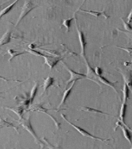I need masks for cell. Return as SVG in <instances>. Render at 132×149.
<instances>
[{
	"instance_id": "cell-1",
	"label": "cell",
	"mask_w": 132,
	"mask_h": 149,
	"mask_svg": "<svg viewBox=\"0 0 132 149\" xmlns=\"http://www.w3.org/2000/svg\"><path fill=\"white\" fill-rule=\"evenodd\" d=\"M19 124L22 125V127H24L25 129L29 131V133L31 134L33 138H34V139H35V142L37 143V144H41V145L43 144V143L42 142V141L38 138L37 134H35L34 129H33V127L32 126L31 124V120H30V115H29L28 118H26V119H25V118L19 119Z\"/></svg>"
},
{
	"instance_id": "cell-2",
	"label": "cell",
	"mask_w": 132,
	"mask_h": 149,
	"mask_svg": "<svg viewBox=\"0 0 132 149\" xmlns=\"http://www.w3.org/2000/svg\"><path fill=\"white\" fill-rule=\"evenodd\" d=\"M61 116H62V118H63L65 120L66 122H68V124L72 125L73 127H75V129L77 130V131H78V132H79V133L81 134L82 135H83L84 137H88V138H92V139H95V140H99V141H109V139H102V138H98V137H95V136L92 135L91 134L88 133V131H86L85 130L82 129V127H78V126H76V125H75L74 124H72V123H71L70 121H69V120H68V119L66 118V117L64 115V114H63V113H62V114H61Z\"/></svg>"
},
{
	"instance_id": "cell-3",
	"label": "cell",
	"mask_w": 132,
	"mask_h": 149,
	"mask_svg": "<svg viewBox=\"0 0 132 149\" xmlns=\"http://www.w3.org/2000/svg\"><path fill=\"white\" fill-rule=\"evenodd\" d=\"M35 6L32 3L31 0H25V2L24 5H23V6H22V12H21V13H20V16L19 17V19L17 20V22L16 23V26H17L19 23L21 22V20L23 19L25 16H26L27 14L30 13V12L33 9H35Z\"/></svg>"
},
{
	"instance_id": "cell-4",
	"label": "cell",
	"mask_w": 132,
	"mask_h": 149,
	"mask_svg": "<svg viewBox=\"0 0 132 149\" xmlns=\"http://www.w3.org/2000/svg\"><path fill=\"white\" fill-rule=\"evenodd\" d=\"M74 18L75 19V23H76V28H77L78 34V40H79L80 45H81V48H82V52H81V56H83L84 60H87V58L85 56V47H86V40L85 38V35L83 34L81 30H80L78 25V21L77 19L75 17V14L74 15Z\"/></svg>"
},
{
	"instance_id": "cell-5",
	"label": "cell",
	"mask_w": 132,
	"mask_h": 149,
	"mask_svg": "<svg viewBox=\"0 0 132 149\" xmlns=\"http://www.w3.org/2000/svg\"><path fill=\"white\" fill-rule=\"evenodd\" d=\"M85 63H86V67H87V73H86V77L87 79H89L91 81H94L95 83H96L98 86L101 87V84H99V80H98V75L95 74V69H92L91 66L88 63V60H85Z\"/></svg>"
},
{
	"instance_id": "cell-6",
	"label": "cell",
	"mask_w": 132,
	"mask_h": 149,
	"mask_svg": "<svg viewBox=\"0 0 132 149\" xmlns=\"http://www.w3.org/2000/svg\"><path fill=\"white\" fill-rule=\"evenodd\" d=\"M29 111H41L42 112V113H45V114H47V115L49 116V118H52V120H54V122H55V126H56V127H57L58 130L60 129V123L56 119H55L54 117H53L52 115H51L50 113H49L48 112H47V111H49V109H46V108H44V107H42V105H39V104H35L33 106V108H31V109L29 110Z\"/></svg>"
},
{
	"instance_id": "cell-7",
	"label": "cell",
	"mask_w": 132,
	"mask_h": 149,
	"mask_svg": "<svg viewBox=\"0 0 132 149\" xmlns=\"http://www.w3.org/2000/svg\"><path fill=\"white\" fill-rule=\"evenodd\" d=\"M63 65H64V67L67 69V70L69 72V74H70V76H71L70 79L68 80V81L67 82L66 85H68L70 83L73 82V81H76L77 80H81V79H84V78H87L86 77V75H85V74H78V73H77V72L74 71V70H72V69H70V68H69V67H68V66L65 63H63Z\"/></svg>"
},
{
	"instance_id": "cell-8",
	"label": "cell",
	"mask_w": 132,
	"mask_h": 149,
	"mask_svg": "<svg viewBox=\"0 0 132 149\" xmlns=\"http://www.w3.org/2000/svg\"><path fill=\"white\" fill-rule=\"evenodd\" d=\"M118 126H120V127H121V130L123 131V134H124V138H125L126 139L128 140V141L129 142V144H130V145H131V148H132L131 135L130 131H129L128 127L126 126L125 124H123V123H121L119 120H118V121L117 122V127H115V130H116L117 127H118Z\"/></svg>"
},
{
	"instance_id": "cell-9",
	"label": "cell",
	"mask_w": 132,
	"mask_h": 149,
	"mask_svg": "<svg viewBox=\"0 0 132 149\" xmlns=\"http://www.w3.org/2000/svg\"><path fill=\"white\" fill-rule=\"evenodd\" d=\"M43 58L45 59V64H47L50 67V69H53V67H55V65L57 64L58 63L61 61V58L59 57H55V56H46V55H44Z\"/></svg>"
},
{
	"instance_id": "cell-10",
	"label": "cell",
	"mask_w": 132,
	"mask_h": 149,
	"mask_svg": "<svg viewBox=\"0 0 132 149\" xmlns=\"http://www.w3.org/2000/svg\"><path fill=\"white\" fill-rule=\"evenodd\" d=\"M124 78V83H125L127 86L129 88V91L131 92L132 93V74L131 71L129 70V71H127L125 73H124L123 71L120 72Z\"/></svg>"
},
{
	"instance_id": "cell-11",
	"label": "cell",
	"mask_w": 132,
	"mask_h": 149,
	"mask_svg": "<svg viewBox=\"0 0 132 149\" xmlns=\"http://www.w3.org/2000/svg\"><path fill=\"white\" fill-rule=\"evenodd\" d=\"M98 80L100 81V82L103 83V84H104L105 85H107V86H109V87H111V88H112L114 91H115V92H116L117 94H118V91L116 90V87H115V83H117L118 81H116V82H111V81H109L108 80H107L104 77H103V76H98Z\"/></svg>"
},
{
	"instance_id": "cell-12",
	"label": "cell",
	"mask_w": 132,
	"mask_h": 149,
	"mask_svg": "<svg viewBox=\"0 0 132 149\" xmlns=\"http://www.w3.org/2000/svg\"><path fill=\"white\" fill-rule=\"evenodd\" d=\"M2 127H13L14 129L16 130L18 133H19V131H18V130H19L18 126H16V125H13L12 123L7 121L6 120H5V119H3L2 118H1V116H0V129L2 128Z\"/></svg>"
},
{
	"instance_id": "cell-13",
	"label": "cell",
	"mask_w": 132,
	"mask_h": 149,
	"mask_svg": "<svg viewBox=\"0 0 132 149\" xmlns=\"http://www.w3.org/2000/svg\"><path fill=\"white\" fill-rule=\"evenodd\" d=\"M12 38V32L10 30H7V32L0 39V47L2 45L8 44L11 41Z\"/></svg>"
},
{
	"instance_id": "cell-14",
	"label": "cell",
	"mask_w": 132,
	"mask_h": 149,
	"mask_svg": "<svg viewBox=\"0 0 132 149\" xmlns=\"http://www.w3.org/2000/svg\"><path fill=\"white\" fill-rule=\"evenodd\" d=\"M78 10L81 12H83V13H89L91 15H93L95 17H98V16H104L105 19L109 18V16H108L106 13L104 11L101 12H96V11H88V10H82L81 9H78Z\"/></svg>"
},
{
	"instance_id": "cell-15",
	"label": "cell",
	"mask_w": 132,
	"mask_h": 149,
	"mask_svg": "<svg viewBox=\"0 0 132 149\" xmlns=\"http://www.w3.org/2000/svg\"><path fill=\"white\" fill-rule=\"evenodd\" d=\"M7 109L10 110L12 112L17 114V116L19 118V119H22V114L24 113V108L22 106H18V107H6Z\"/></svg>"
},
{
	"instance_id": "cell-16",
	"label": "cell",
	"mask_w": 132,
	"mask_h": 149,
	"mask_svg": "<svg viewBox=\"0 0 132 149\" xmlns=\"http://www.w3.org/2000/svg\"><path fill=\"white\" fill-rule=\"evenodd\" d=\"M75 81H73L72 82V86H71L68 89H67L64 92V93H63V97H62V101H61V103H60L59 104V107H61V106H62V105L64 104L65 103L66 101V99L68 98V97L69 95H70L71 92H72V91L73 87H74V86H75Z\"/></svg>"
},
{
	"instance_id": "cell-17",
	"label": "cell",
	"mask_w": 132,
	"mask_h": 149,
	"mask_svg": "<svg viewBox=\"0 0 132 149\" xmlns=\"http://www.w3.org/2000/svg\"><path fill=\"white\" fill-rule=\"evenodd\" d=\"M54 82H55V80L54 78L52 77H48L45 80L44 84H43V93H45V92L46 91L47 89L50 87L51 86H52L54 84Z\"/></svg>"
},
{
	"instance_id": "cell-18",
	"label": "cell",
	"mask_w": 132,
	"mask_h": 149,
	"mask_svg": "<svg viewBox=\"0 0 132 149\" xmlns=\"http://www.w3.org/2000/svg\"><path fill=\"white\" fill-rule=\"evenodd\" d=\"M126 108H127V102L123 101V102H122V104H121V111H120V117H119L118 119V120H120L121 123H123V124H125V123H124V117H125L126 113Z\"/></svg>"
},
{
	"instance_id": "cell-19",
	"label": "cell",
	"mask_w": 132,
	"mask_h": 149,
	"mask_svg": "<svg viewBox=\"0 0 132 149\" xmlns=\"http://www.w3.org/2000/svg\"><path fill=\"white\" fill-rule=\"evenodd\" d=\"M19 0H15V1H14L12 3V4H10L9 6H8L7 7H6L5 9H2V11L0 12V19L2 18V16H4V15H6V14L8 13H9V12L11 10V9H12V8H13L14 6H15V5H16V3L19 2Z\"/></svg>"
},
{
	"instance_id": "cell-20",
	"label": "cell",
	"mask_w": 132,
	"mask_h": 149,
	"mask_svg": "<svg viewBox=\"0 0 132 149\" xmlns=\"http://www.w3.org/2000/svg\"><path fill=\"white\" fill-rule=\"evenodd\" d=\"M27 52L25 51V52H18L16 51V50H13V49H8V54L11 56L10 59L9 60V62H11V60L13 59L14 57H16V56H20V55H23V54H26Z\"/></svg>"
},
{
	"instance_id": "cell-21",
	"label": "cell",
	"mask_w": 132,
	"mask_h": 149,
	"mask_svg": "<svg viewBox=\"0 0 132 149\" xmlns=\"http://www.w3.org/2000/svg\"><path fill=\"white\" fill-rule=\"evenodd\" d=\"M38 88V82H35L34 87H33L32 89L31 93H30V98H29V100H30V104H32V103L33 102L34 98L35 97V95H36V93H37Z\"/></svg>"
},
{
	"instance_id": "cell-22",
	"label": "cell",
	"mask_w": 132,
	"mask_h": 149,
	"mask_svg": "<svg viewBox=\"0 0 132 149\" xmlns=\"http://www.w3.org/2000/svg\"><path fill=\"white\" fill-rule=\"evenodd\" d=\"M81 111H88V112H94V113H101V114H104V115H110V114H108V113H106L104 112H102L101 111H99V110H96V109H94V108H91V107H82L81 108Z\"/></svg>"
},
{
	"instance_id": "cell-23",
	"label": "cell",
	"mask_w": 132,
	"mask_h": 149,
	"mask_svg": "<svg viewBox=\"0 0 132 149\" xmlns=\"http://www.w3.org/2000/svg\"><path fill=\"white\" fill-rule=\"evenodd\" d=\"M74 19V17H72V18H69L68 19H65L62 22V26H64L66 28V32L68 33L70 30V27H71V23L72 22V20Z\"/></svg>"
},
{
	"instance_id": "cell-24",
	"label": "cell",
	"mask_w": 132,
	"mask_h": 149,
	"mask_svg": "<svg viewBox=\"0 0 132 149\" xmlns=\"http://www.w3.org/2000/svg\"><path fill=\"white\" fill-rule=\"evenodd\" d=\"M123 93H124L123 101L127 102V100L129 98V88H128V87L127 86V84H126L125 83H124V84Z\"/></svg>"
},
{
	"instance_id": "cell-25",
	"label": "cell",
	"mask_w": 132,
	"mask_h": 149,
	"mask_svg": "<svg viewBox=\"0 0 132 149\" xmlns=\"http://www.w3.org/2000/svg\"><path fill=\"white\" fill-rule=\"evenodd\" d=\"M121 19L123 22L124 26V29H125L126 31H132V26H131V23H128V22H126L123 18H121Z\"/></svg>"
},
{
	"instance_id": "cell-26",
	"label": "cell",
	"mask_w": 132,
	"mask_h": 149,
	"mask_svg": "<svg viewBox=\"0 0 132 149\" xmlns=\"http://www.w3.org/2000/svg\"><path fill=\"white\" fill-rule=\"evenodd\" d=\"M95 74H97L98 76L101 75V74H102V73H103V70H102V69H101V68H100V67H95Z\"/></svg>"
},
{
	"instance_id": "cell-27",
	"label": "cell",
	"mask_w": 132,
	"mask_h": 149,
	"mask_svg": "<svg viewBox=\"0 0 132 149\" xmlns=\"http://www.w3.org/2000/svg\"><path fill=\"white\" fill-rule=\"evenodd\" d=\"M131 21H132V9L131 10V13H129V16H128V21H127V22H128V23H131Z\"/></svg>"
},
{
	"instance_id": "cell-28",
	"label": "cell",
	"mask_w": 132,
	"mask_h": 149,
	"mask_svg": "<svg viewBox=\"0 0 132 149\" xmlns=\"http://www.w3.org/2000/svg\"><path fill=\"white\" fill-rule=\"evenodd\" d=\"M0 79H2V80H6V81H10V80H9V79H7V78L3 77H1V76H0Z\"/></svg>"
},
{
	"instance_id": "cell-29",
	"label": "cell",
	"mask_w": 132,
	"mask_h": 149,
	"mask_svg": "<svg viewBox=\"0 0 132 149\" xmlns=\"http://www.w3.org/2000/svg\"><path fill=\"white\" fill-rule=\"evenodd\" d=\"M128 128H129V127H128ZM129 129H130V128H129ZM130 130H131V129H130ZM131 131H132V130H131Z\"/></svg>"
}]
</instances>
